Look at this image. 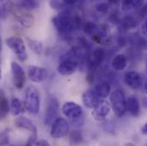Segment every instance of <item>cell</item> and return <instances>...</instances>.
Here are the masks:
<instances>
[{"instance_id":"1","label":"cell","mask_w":147,"mask_h":146,"mask_svg":"<svg viewBox=\"0 0 147 146\" xmlns=\"http://www.w3.org/2000/svg\"><path fill=\"white\" fill-rule=\"evenodd\" d=\"M82 56L83 53L81 49L78 47L72 48L70 51L60 57L57 66V72L63 76L73 74L79 66V62Z\"/></svg>"},{"instance_id":"2","label":"cell","mask_w":147,"mask_h":146,"mask_svg":"<svg viewBox=\"0 0 147 146\" xmlns=\"http://www.w3.org/2000/svg\"><path fill=\"white\" fill-rule=\"evenodd\" d=\"M52 23L60 34L68 36L79 26L80 22L76 17H74L70 12L65 10L53 17Z\"/></svg>"},{"instance_id":"3","label":"cell","mask_w":147,"mask_h":146,"mask_svg":"<svg viewBox=\"0 0 147 146\" xmlns=\"http://www.w3.org/2000/svg\"><path fill=\"white\" fill-rule=\"evenodd\" d=\"M25 109L33 114H37L40 109L39 92L35 86H28L25 91L24 101Z\"/></svg>"},{"instance_id":"4","label":"cell","mask_w":147,"mask_h":146,"mask_svg":"<svg viewBox=\"0 0 147 146\" xmlns=\"http://www.w3.org/2000/svg\"><path fill=\"white\" fill-rule=\"evenodd\" d=\"M110 105L115 114L121 117L127 111V99L121 90H115L110 94Z\"/></svg>"},{"instance_id":"5","label":"cell","mask_w":147,"mask_h":146,"mask_svg":"<svg viewBox=\"0 0 147 146\" xmlns=\"http://www.w3.org/2000/svg\"><path fill=\"white\" fill-rule=\"evenodd\" d=\"M7 46L16 54L21 62H25L28 56L26 51V45L23 39L19 36H11L5 41Z\"/></svg>"},{"instance_id":"6","label":"cell","mask_w":147,"mask_h":146,"mask_svg":"<svg viewBox=\"0 0 147 146\" xmlns=\"http://www.w3.org/2000/svg\"><path fill=\"white\" fill-rule=\"evenodd\" d=\"M69 131V122L62 117H58L52 124L51 128V136L53 139H58L65 137Z\"/></svg>"},{"instance_id":"7","label":"cell","mask_w":147,"mask_h":146,"mask_svg":"<svg viewBox=\"0 0 147 146\" xmlns=\"http://www.w3.org/2000/svg\"><path fill=\"white\" fill-rule=\"evenodd\" d=\"M58 111H59L58 100L54 97H51L48 100L47 107L45 109V113L44 116V124L47 126L52 124L57 119Z\"/></svg>"},{"instance_id":"8","label":"cell","mask_w":147,"mask_h":146,"mask_svg":"<svg viewBox=\"0 0 147 146\" xmlns=\"http://www.w3.org/2000/svg\"><path fill=\"white\" fill-rule=\"evenodd\" d=\"M12 81L16 89H22L26 83V73L22 67L16 62H12L11 65Z\"/></svg>"},{"instance_id":"9","label":"cell","mask_w":147,"mask_h":146,"mask_svg":"<svg viewBox=\"0 0 147 146\" xmlns=\"http://www.w3.org/2000/svg\"><path fill=\"white\" fill-rule=\"evenodd\" d=\"M105 58V50L103 49L98 48L94 50L87 58V69L90 73L98 69L103 63Z\"/></svg>"},{"instance_id":"10","label":"cell","mask_w":147,"mask_h":146,"mask_svg":"<svg viewBox=\"0 0 147 146\" xmlns=\"http://www.w3.org/2000/svg\"><path fill=\"white\" fill-rule=\"evenodd\" d=\"M62 110H63V114L66 117H68V118H69V119H71L73 120L80 118L82 116V114H83L82 108L74 102H67V103H65L63 105Z\"/></svg>"},{"instance_id":"11","label":"cell","mask_w":147,"mask_h":146,"mask_svg":"<svg viewBox=\"0 0 147 146\" xmlns=\"http://www.w3.org/2000/svg\"><path fill=\"white\" fill-rule=\"evenodd\" d=\"M110 112V104L105 100H100L98 104L92 109V117L98 120V121H102L106 119L107 115Z\"/></svg>"},{"instance_id":"12","label":"cell","mask_w":147,"mask_h":146,"mask_svg":"<svg viewBox=\"0 0 147 146\" xmlns=\"http://www.w3.org/2000/svg\"><path fill=\"white\" fill-rule=\"evenodd\" d=\"M28 76L33 82L39 83L47 79L48 71L46 69L42 67L29 66L28 69Z\"/></svg>"},{"instance_id":"13","label":"cell","mask_w":147,"mask_h":146,"mask_svg":"<svg viewBox=\"0 0 147 146\" xmlns=\"http://www.w3.org/2000/svg\"><path fill=\"white\" fill-rule=\"evenodd\" d=\"M126 85L134 90H138L142 85V77L136 71H127L124 74Z\"/></svg>"},{"instance_id":"14","label":"cell","mask_w":147,"mask_h":146,"mask_svg":"<svg viewBox=\"0 0 147 146\" xmlns=\"http://www.w3.org/2000/svg\"><path fill=\"white\" fill-rule=\"evenodd\" d=\"M15 125L16 127L21 129L28 130L31 134H37V127L35 124L28 118L25 116H19L15 120Z\"/></svg>"},{"instance_id":"15","label":"cell","mask_w":147,"mask_h":146,"mask_svg":"<svg viewBox=\"0 0 147 146\" xmlns=\"http://www.w3.org/2000/svg\"><path fill=\"white\" fill-rule=\"evenodd\" d=\"M101 99H99L94 93L93 90H88L82 95V102L84 105L88 109H94Z\"/></svg>"},{"instance_id":"16","label":"cell","mask_w":147,"mask_h":146,"mask_svg":"<svg viewBox=\"0 0 147 146\" xmlns=\"http://www.w3.org/2000/svg\"><path fill=\"white\" fill-rule=\"evenodd\" d=\"M110 90H111V86L110 83L106 80H102L96 85V86L93 89V92L99 99L104 100L105 98H108V96L110 95Z\"/></svg>"},{"instance_id":"17","label":"cell","mask_w":147,"mask_h":146,"mask_svg":"<svg viewBox=\"0 0 147 146\" xmlns=\"http://www.w3.org/2000/svg\"><path fill=\"white\" fill-rule=\"evenodd\" d=\"M127 110L134 117H138L140 115V105L136 97L131 96L127 99Z\"/></svg>"},{"instance_id":"18","label":"cell","mask_w":147,"mask_h":146,"mask_svg":"<svg viewBox=\"0 0 147 146\" xmlns=\"http://www.w3.org/2000/svg\"><path fill=\"white\" fill-rule=\"evenodd\" d=\"M127 64V58L124 54H117L112 60L111 66L115 71L123 70Z\"/></svg>"},{"instance_id":"19","label":"cell","mask_w":147,"mask_h":146,"mask_svg":"<svg viewBox=\"0 0 147 146\" xmlns=\"http://www.w3.org/2000/svg\"><path fill=\"white\" fill-rule=\"evenodd\" d=\"M10 110L9 101L5 96V93L0 89V120L6 118L8 113Z\"/></svg>"},{"instance_id":"20","label":"cell","mask_w":147,"mask_h":146,"mask_svg":"<svg viewBox=\"0 0 147 146\" xmlns=\"http://www.w3.org/2000/svg\"><path fill=\"white\" fill-rule=\"evenodd\" d=\"M24 104L17 98H13L11 99L10 104V110L12 112V114L15 116H20L21 114H22L25 111Z\"/></svg>"},{"instance_id":"21","label":"cell","mask_w":147,"mask_h":146,"mask_svg":"<svg viewBox=\"0 0 147 146\" xmlns=\"http://www.w3.org/2000/svg\"><path fill=\"white\" fill-rule=\"evenodd\" d=\"M143 3L141 0H125L121 2V9L125 12L131 11L142 7Z\"/></svg>"},{"instance_id":"22","label":"cell","mask_w":147,"mask_h":146,"mask_svg":"<svg viewBox=\"0 0 147 146\" xmlns=\"http://www.w3.org/2000/svg\"><path fill=\"white\" fill-rule=\"evenodd\" d=\"M34 18L30 13H23L18 16L19 23L25 28H29L34 24Z\"/></svg>"},{"instance_id":"23","label":"cell","mask_w":147,"mask_h":146,"mask_svg":"<svg viewBox=\"0 0 147 146\" xmlns=\"http://www.w3.org/2000/svg\"><path fill=\"white\" fill-rule=\"evenodd\" d=\"M27 41H28V44L30 49L34 53H36L37 55L40 56V55H42L44 53V44L40 41H38V40H35V39H32V38H27Z\"/></svg>"},{"instance_id":"24","label":"cell","mask_w":147,"mask_h":146,"mask_svg":"<svg viewBox=\"0 0 147 146\" xmlns=\"http://www.w3.org/2000/svg\"><path fill=\"white\" fill-rule=\"evenodd\" d=\"M83 142V135L80 131L79 130H74L70 133L69 137V144L71 146H77L82 144Z\"/></svg>"},{"instance_id":"25","label":"cell","mask_w":147,"mask_h":146,"mask_svg":"<svg viewBox=\"0 0 147 146\" xmlns=\"http://www.w3.org/2000/svg\"><path fill=\"white\" fill-rule=\"evenodd\" d=\"M19 5L27 10H33L39 6V3L36 0H23L19 3Z\"/></svg>"},{"instance_id":"26","label":"cell","mask_w":147,"mask_h":146,"mask_svg":"<svg viewBox=\"0 0 147 146\" xmlns=\"http://www.w3.org/2000/svg\"><path fill=\"white\" fill-rule=\"evenodd\" d=\"M137 25V21L134 17H133L132 15H127L126 16L123 20H122V26L126 28V29H130L134 28Z\"/></svg>"},{"instance_id":"27","label":"cell","mask_w":147,"mask_h":146,"mask_svg":"<svg viewBox=\"0 0 147 146\" xmlns=\"http://www.w3.org/2000/svg\"><path fill=\"white\" fill-rule=\"evenodd\" d=\"M50 5L52 9H63V8H65V6L67 5L65 3V2H59V1H51L50 2Z\"/></svg>"},{"instance_id":"28","label":"cell","mask_w":147,"mask_h":146,"mask_svg":"<svg viewBox=\"0 0 147 146\" xmlns=\"http://www.w3.org/2000/svg\"><path fill=\"white\" fill-rule=\"evenodd\" d=\"M37 134H31L29 136V138L28 139V140L26 141V143L23 145V146H33L37 141Z\"/></svg>"},{"instance_id":"29","label":"cell","mask_w":147,"mask_h":146,"mask_svg":"<svg viewBox=\"0 0 147 146\" xmlns=\"http://www.w3.org/2000/svg\"><path fill=\"white\" fill-rule=\"evenodd\" d=\"M0 142L3 145H6L9 143V134L7 131H3L1 134H0Z\"/></svg>"},{"instance_id":"30","label":"cell","mask_w":147,"mask_h":146,"mask_svg":"<svg viewBox=\"0 0 147 146\" xmlns=\"http://www.w3.org/2000/svg\"><path fill=\"white\" fill-rule=\"evenodd\" d=\"M35 146H51L49 142L45 139H39L35 143Z\"/></svg>"},{"instance_id":"31","label":"cell","mask_w":147,"mask_h":146,"mask_svg":"<svg viewBox=\"0 0 147 146\" xmlns=\"http://www.w3.org/2000/svg\"><path fill=\"white\" fill-rule=\"evenodd\" d=\"M142 30H143V33H144L146 35H147V17L146 19V21H145V22H144V24H143Z\"/></svg>"},{"instance_id":"32","label":"cell","mask_w":147,"mask_h":146,"mask_svg":"<svg viewBox=\"0 0 147 146\" xmlns=\"http://www.w3.org/2000/svg\"><path fill=\"white\" fill-rule=\"evenodd\" d=\"M142 106L145 109H147V97H144L142 98Z\"/></svg>"},{"instance_id":"33","label":"cell","mask_w":147,"mask_h":146,"mask_svg":"<svg viewBox=\"0 0 147 146\" xmlns=\"http://www.w3.org/2000/svg\"><path fill=\"white\" fill-rule=\"evenodd\" d=\"M141 133L145 135H147V122L143 126V127L141 128Z\"/></svg>"},{"instance_id":"34","label":"cell","mask_w":147,"mask_h":146,"mask_svg":"<svg viewBox=\"0 0 147 146\" xmlns=\"http://www.w3.org/2000/svg\"><path fill=\"white\" fill-rule=\"evenodd\" d=\"M144 90H145V92H146V94L147 95V78L146 79V80H145V83H144Z\"/></svg>"},{"instance_id":"35","label":"cell","mask_w":147,"mask_h":146,"mask_svg":"<svg viewBox=\"0 0 147 146\" xmlns=\"http://www.w3.org/2000/svg\"><path fill=\"white\" fill-rule=\"evenodd\" d=\"M142 9H143V12H145V13H146L147 14V3L142 8Z\"/></svg>"},{"instance_id":"36","label":"cell","mask_w":147,"mask_h":146,"mask_svg":"<svg viewBox=\"0 0 147 146\" xmlns=\"http://www.w3.org/2000/svg\"><path fill=\"white\" fill-rule=\"evenodd\" d=\"M2 78V69H1V67H0V79Z\"/></svg>"},{"instance_id":"37","label":"cell","mask_w":147,"mask_h":146,"mask_svg":"<svg viewBox=\"0 0 147 146\" xmlns=\"http://www.w3.org/2000/svg\"><path fill=\"white\" fill-rule=\"evenodd\" d=\"M146 146H147V145H146Z\"/></svg>"}]
</instances>
